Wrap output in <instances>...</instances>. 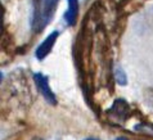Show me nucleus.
<instances>
[{"label": "nucleus", "instance_id": "f257e3e1", "mask_svg": "<svg viewBox=\"0 0 153 140\" xmlns=\"http://www.w3.org/2000/svg\"><path fill=\"white\" fill-rule=\"evenodd\" d=\"M59 0H33V14H32V28L40 32L53 18L57 4Z\"/></svg>", "mask_w": 153, "mask_h": 140}, {"label": "nucleus", "instance_id": "f03ea898", "mask_svg": "<svg viewBox=\"0 0 153 140\" xmlns=\"http://www.w3.org/2000/svg\"><path fill=\"white\" fill-rule=\"evenodd\" d=\"M33 80H35V84L39 91L42 94V96L46 99V101L50 104H56L57 103V98L54 95V93L52 91V89L49 86V81L48 77L42 73H35L33 75Z\"/></svg>", "mask_w": 153, "mask_h": 140}, {"label": "nucleus", "instance_id": "7ed1b4c3", "mask_svg": "<svg viewBox=\"0 0 153 140\" xmlns=\"http://www.w3.org/2000/svg\"><path fill=\"white\" fill-rule=\"evenodd\" d=\"M58 35H59L58 31H54V32L50 33L44 41H42V44H40V46L36 49V58L37 59H44L50 53V50H52L54 44H56V40H57Z\"/></svg>", "mask_w": 153, "mask_h": 140}, {"label": "nucleus", "instance_id": "20e7f679", "mask_svg": "<svg viewBox=\"0 0 153 140\" xmlns=\"http://www.w3.org/2000/svg\"><path fill=\"white\" fill-rule=\"evenodd\" d=\"M109 116H112L116 120H126V117L130 114V108L129 104L125 100L118 99L114 101V104L112 105V108L108 111Z\"/></svg>", "mask_w": 153, "mask_h": 140}, {"label": "nucleus", "instance_id": "39448f33", "mask_svg": "<svg viewBox=\"0 0 153 140\" xmlns=\"http://www.w3.org/2000/svg\"><path fill=\"white\" fill-rule=\"evenodd\" d=\"M79 16V0H68V9L65 14V21L68 26H74Z\"/></svg>", "mask_w": 153, "mask_h": 140}, {"label": "nucleus", "instance_id": "423d86ee", "mask_svg": "<svg viewBox=\"0 0 153 140\" xmlns=\"http://www.w3.org/2000/svg\"><path fill=\"white\" fill-rule=\"evenodd\" d=\"M114 77H116L118 84H121V85L126 84V76H125V73L122 72V70L120 68V67H117V68L114 70Z\"/></svg>", "mask_w": 153, "mask_h": 140}, {"label": "nucleus", "instance_id": "0eeeda50", "mask_svg": "<svg viewBox=\"0 0 153 140\" xmlns=\"http://www.w3.org/2000/svg\"><path fill=\"white\" fill-rule=\"evenodd\" d=\"M116 140H127V139L126 138H117Z\"/></svg>", "mask_w": 153, "mask_h": 140}, {"label": "nucleus", "instance_id": "6e6552de", "mask_svg": "<svg viewBox=\"0 0 153 140\" xmlns=\"http://www.w3.org/2000/svg\"><path fill=\"white\" fill-rule=\"evenodd\" d=\"M86 140H99V139H95V138H90V139H86Z\"/></svg>", "mask_w": 153, "mask_h": 140}, {"label": "nucleus", "instance_id": "1a4fd4ad", "mask_svg": "<svg viewBox=\"0 0 153 140\" xmlns=\"http://www.w3.org/2000/svg\"><path fill=\"white\" fill-rule=\"evenodd\" d=\"M33 140H42V139H40V138H35V139H33Z\"/></svg>", "mask_w": 153, "mask_h": 140}]
</instances>
